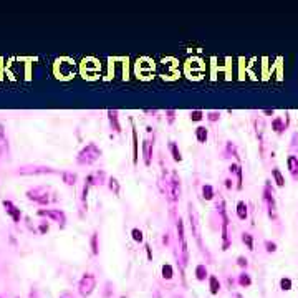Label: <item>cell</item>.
<instances>
[{
	"label": "cell",
	"mask_w": 298,
	"mask_h": 298,
	"mask_svg": "<svg viewBox=\"0 0 298 298\" xmlns=\"http://www.w3.org/2000/svg\"><path fill=\"white\" fill-rule=\"evenodd\" d=\"M101 154H103V151H101L96 144L88 143L80 152H78V156H76V162L80 164V166H91L93 162H96V161L100 159Z\"/></svg>",
	"instance_id": "6da1fadb"
},
{
	"label": "cell",
	"mask_w": 298,
	"mask_h": 298,
	"mask_svg": "<svg viewBox=\"0 0 298 298\" xmlns=\"http://www.w3.org/2000/svg\"><path fill=\"white\" fill-rule=\"evenodd\" d=\"M51 190L45 185H38V187H32V189L27 190V199L30 201L37 202L38 206H46V204H50L51 202V197H50Z\"/></svg>",
	"instance_id": "7a4b0ae2"
},
{
	"label": "cell",
	"mask_w": 298,
	"mask_h": 298,
	"mask_svg": "<svg viewBox=\"0 0 298 298\" xmlns=\"http://www.w3.org/2000/svg\"><path fill=\"white\" fill-rule=\"evenodd\" d=\"M152 152H154V134H152V128H146V138L143 139V161L144 166H151L152 162Z\"/></svg>",
	"instance_id": "3957f363"
},
{
	"label": "cell",
	"mask_w": 298,
	"mask_h": 298,
	"mask_svg": "<svg viewBox=\"0 0 298 298\" xmlns=\"http://www.w3.org/2000/svg\"><path fill=\"white\" fill-rule=\"evenodd\" d=\"M95 285H96V278L93 273H84L81 277L80 283H78V292H80L81 297H89L95 290Z\"/></svg>",
	"instance_id": "277c9868"
},
{
	"label": "cell",
	"mask_w": 298,
	"mask_h": 298,
	"mask_svg": "<svg viewBox=\"0 0 298 298\" xmlns=\"http://www.w3.org/2000/svg\"><path fill=\"white\" fill-rule=\"evenodd\" d=\"M263 202L267 204L270 219H277V204H275V197H273V189L270 182H267L263 187Z\"/></svg>",
	"instance_id": "5b68a950"
},
{
	"label": "cell",
	"mask_w": 298,
	"mask_h": 298,
	"mask_svg": "<svg viewBox=\"0 0 298 298\" xmlns=\"http://www.w3.org/2000/svg\"><path fill=\"white\" fill-rule=\"evenodd\" d=\"M40 217H48L51 219V220H55V222H58V225L63 229L65 224H66V215H65L63 210H60V209H40L37 212Z\"/></svg>",
	"instance_id": "8992f818"
},
{
	"label": "cell",
	"mask_w": 298,
	"mask_h": 298,
	"mask_svg": "<svg viewBox=\"0 0 298 298\" xmlns=\"http://www.w3.org/2000/svg\"><path fill=\"white\" fill-rule=\"evenodd\" d=\"M18 174H23V176H28V174H61L56 169L46 167V166H37V164H30V166H22L18 167Z\"/></svg>",
	"instance_id": "52a82bcc"
},
{
	"label": "cell",
	"mask_w": 298,
	"mask_h": 298,
	"mask_svg": "<svg viewBox=\"0 0 298 298\" xmlns=\"http://www.w3.org/2000/svg\"><path fill=\"white\" fill-rule=\"evenodd\" d=\"M189 219H190V230H192V235L196 237L197 244L201 245V248H202V240H201V222H199V214H197V210L194 209L192 204H189Z\"/></svg>",
	"instance_id": "ba28073f"
},
{
	"label": "cell",
	"mask_w": 298,
	"mask_h": 298,
	"mask_svg": "<svg viewBox=\"0 0 298 298\" xmlns=\"http://www.w3.org/2000/svg\"><path fill=\"white\" fill-rule=\"evenodd\" d=\"M176 227H177V240H179V244H181V252H182V260H187V242H185V230H184V222H182V219L179 217L176 222Z\"/></svg>",
	"instance_id": "9c48e42d"
},
{
	"label": "cell",
	"mask_w": 298,
	"mask_h": 298,
	"mask_svg": "<svg viewBox=\"0 0 298 298\" xmlns=\"http://www.w3.org/2000/svg\"><path fill=\"white\" fill-rule=\"evenodd\" d=\"M2 204H4L5 210H7V214H9L10 217H12L13 222H20V219H22V212H20V209H18V207L15 206V204H13L12 201H7V199H5V201L2 202Z\"/></svg>",
	"instance_id": "30bf717a"
},
{
	"label": "cell",
	"mask_w": 298,
	"mask_h": 298,
	"mask_svg": "<svg viewBox=\"0 0 298 298\" xmlns=\"http://www.w3.org/2000/svg\"><path fill=\"white\" fill-rule=\"evenodd\" d=\"M108 119H109V126L114 133H121V124H119V113H118L116 109H108Z\"/></svg>",
	"instance_id": "8fae6325"
},
{
	"label": "cell",
	"mask_w": 298,
	"mask_h": 298,
	"mask_svg": "<svg viewBox=\"0 0 298 298\" xmlns=\"http://www.w3.org/2000/svg\"><path fill=\"white\" fill-rule=\"evenodd\" d=\"M58 71H60V75H61V76L68 78V76H71L73 73H75V65H73L71 61L63 60V61H60V63H58Z\"/></svg>",
	"instance_id": "7c38bea8"
},
{
	"label": "cell",
	"mask_w": 298,
	"mask_h": 298,
	"mask_svg": "<svg viewBox=\"0 0 298 298\" xmlns=\"http://www.w3.org/2000/svg\"><path fill=\"white\" fill-rule=\"evenodd\" d=\"M9 156V139H7V133H5L4 124L0 123V156Z\"/></svg>",
	"instance_id": "4fadbf2b"
},
{
	"label": "cell",
	"mask_w": 298,
	"mask_h": 298,
	"mask_svg": "<svg viewBox=\"0 0 298 298\" xmlns=\"http://www.w3.org/2000/svg\"><path fill=\"white\" fill-rule=\"evenodd\" d=\"M286 164H288V171H290V174H292V177H293V179H298V157L297 156H288Z\"/></svg>",
	"instance_id": "5bb4252c"
},
{
	"label": "cell",
	"mask_w": 298,
	"mask_h": 298,
	"mask_svg": "<svg viewBox=\"0 0 298 298\" xmlns=\"http://www.w3.org/2000/svg\"><path fill=\"white\" fill-rule=\"evenodd\" d=\"M285 128H286V123L283 121V118L281 116H275L272 119V129L277 133V134H281L283 131H285Z\"/></svg>",
	"instance_id": "9a60e30c"
},
{
	"label": "cell",
	"mask_w": 298,
	"mask_h": 298,
	"mask_svg": "<svg viewBox=\"0 0 298 298\" xmlns=\"http://www.w3.org/2000/svg\"><path fill=\"white\" fill-rule=\"evenodd\" d=\"M229 171H230V174H235V177H237V189H242V166L239 162L230 164Z\"/></svg>",
	"instance_id": "2e32d148"
},
{
	"label": "cell",
	"mask_w": 298,
	"mask_h": 298,
	"mask_svg": "<svg viewBox=\"0 0 298 298\" xmlns=\"http://www.w3.org/2000/svg\"><path fill=\"white\" fill-rule=\"evenodd\" d=\"M61 179H63V182L66 185H75L76 181H78V176L71 171H63L61 172Z\"/></svg>",
	"instance_id": "e0dca14e"
},
{
	"label": "cell",
	"mask_w": 298,
	"mask_h": 298,
	"mask_svg": "<svg viewBox=\"0 0 298 298\" xmlns=\"http://www.w3.org/2000/svg\"><path fill=\"white\" fill-rule=\"evenodd\" d=\"M237 217H239L240 220H245V219L248 217V206L244 201L237 202Z\"/></svg>",
	"instance_id": "ac0fdd59"
},
{
	"label": "cell",
	"mask_w": 298,
	"mask_h": 298,
	"mask_svg": "<svg viewBox=\"0 0 298 298\" xmlns=\"http://www.w3.org/2000/svg\"><path fill=\"white\" fill-rule=\"evenodd\" d=\"M169 151H171V156H172V159L176 161V162H181L182 161V154H181V149H179V146H177L174 141H169Z\"/></svg>",
	"instance_id": "d6986e66"
},
{
	"label": "cell",
	"mask_w": 298,
	"mask_h": 298,
	"mask_svg": "<svg viewBox=\"0 0 298 298\" xmlns=\"http://www.w3.org/2000/svg\"><path fill=\"white\" fill-rule=\"evenodd\" d=\"M207 138H209V129L206 126H199L196 129V139L201 144H204V143H207Z\"/></svg>",
	"instance_id": "ffe728a7"
},
{
	"label": "cell",
	"mask_w": 298,
	"mask_h": 298,
	"mask_svg": "<svg viewBox=\"0 0 298 298\" xmlns=\"http://www.w3.org/2000/svg\"><path fill=\"white\" fill-rule=\"evenodd\" d=\"M139 159V152H138V131L133 126V162L138 164Z\"/></svg>",
	"instance_id": "44dd1931"
},
{
	"label": "cell",
	"mask_w": 298,
	"mask_h": 298,
	"mask_svg": "<svg viewBox=\"0 0 298 298\" xmlns=\"http://www.w3.org/2000/svg\"><path fill=\"white\" fill-rule=\"evenodd\" d=\"M202 197L206 199V201H212V199L215 197V190H214V187H212L210 184L202 185Z\"/></svg>",
	"instance_id": "7402d4cb"
},
{
	"label": "cell",
	"mask_w": 298,
	"mask_h": 298,
	"mask_svg": "<svg viewBox=\"0 0 298 298\" xmlns=\"http://www.w3.org/2000/svg\"><path fill=\"white\" fill-rule=\"evenodd\" d=\"M108 187H109V190H111L114 196H118V194H119V190H121L119 181H118L116 177H109V179H108Z\"/></svg>",
	"instance_id": "603a6c76"
},
{
	"label": "cell",
	"mask_w": 298,
	"mask_h": 298,
	"mask_svg": "<svg viewBox=\"0 0 298 298\" xmlns=\"http://www.w3.org/2000/svg\"><path fill=\"white\" fill-rule=\"evenodd\" d=\"M272 177L275 179V182H277L278 187H283V185H285V179H283V176H281L280 169L273 167V169H272Z\"/></svg>",
	"instance_id": "cb8c5ba5"
},
{
	"label": "cell",
	"mask_w": 298,
	"mask_h": 298,
	"mask_svg": "<svg viewBox=\"0 0 298 298\" xmlns=\"http://www.w3.org/2000/svg\"><path fill=\"white\" fill-rule=\"evenodd\" d=\"M209 285H210V293L212 295H217L219 290H220V283H219V278L217 277H209Z\"/></svg>",
	"instance_id": "d4e9b609"
},
{
	"label": "cell",
	"mask_w": 298,
	"mask_h": 298,
	"mask_svg": "<svg viewBox=\"0 0 298 298\" xmlns=\"http://www.w3.org/2000/svg\"><path fill=\"white\" fill-rule=\"evenodd\" d=\"M196 278L201 280V281L207 278V268H206V265H204V263H201V265L196 267Z\"/></svg>",
	"instance_id": "484cf974"
},
{
	"label": "cell",
	"mask_w": 298,
	"mask_h": 298,
	"mask_svg": "<svg viewBox=\"0 0 298 298\" xmlns=\"http://www.w3.org/2000/svg\"><path fill=\"white\" fill-rule=\"evenodd\" d=\"M98 232H93L91 234V240H89V244H91V252L93 255H98V252H100V245H98Z\"/></svg>",
	"instance_id": "4316f807"
},
{
	"label": "cell",
	"mask_w": 298,
	"mask_h": 298,
	"mask_svg": "<svg viewBox=\"0 0 298 298\" xmlns=\"http://www.w3.org/2000/svg\"><path fill=\"white\" fill-rule=\"evenodd\" d=\"M242 242L247 245L248 250H253V237L248 234V232H244V234H242Z\"/></svg>",
	"instance_id": "83f0119b"
},
{
	"label": "cell",
	"mask_w": 298,
	"mask_h": 298,
	"mask_svg": "<svg viewBox=\"0 0 298 298\" xmlns=\"http://www.w3.org/2000/svg\"><path fill=\"white\" fill-rule=\"evenodd\" d=\"M131 237H133V240H134V242H138V244L144 242L143 230H139V229H133V230H131Z\"/></svg>",
	"instance_id": "f1b7e54d"
},
{
	"label": "cell",
	"mask_w": 298,
	"mask_h": 298,
	"mask_svg": "<svg viewBox=\"0 0 298 298\" xmlns=\"http://www.w3.org/2000/svg\"><path fill=\"white\" fill-rule=\"evenodd\" d=\"M189 116H190V119H192V121H202V119H204V116H206V113H204V111H201V109H194V111H190V113H189Z\"/></svg>",
	"instance_id": "f546056e"
},
{
	"label": "cell",
	"mask_w": 298,
	"mask_h": 298,
	"mask_svg": "<svg viewBox=\"0 0 298 298\" xmlns=\"http://www.w3.org/2000/svg\"><path fill=\"white\" fill-rule=\"evenodd\" d=\"M206 118L209 119L210 123H215V121L220 119V113H219V111H209V113L206 114Z\"/></svg>",
	"instance_id": "4dcf8cb0"
},
{
	"label": "cell",
	"mask_w": 298,
	"mask_h": 298,
	"mask_svg": "<svg viewBox=\"0 0 298 298\" xmlns=\"http://www.w3.org/2000/svg\"><path fill=\"white\" fill-rule=\"evenodd\" d=\"M172 273H174V272H172V267H171L169 263H166V265L162 267V277L169 280V278H172Z\"/></svg>",
	"instance_id": "1f68e13d"
},
{
	"label": "cell",
	"mask_w": 298,
	"mask_h": 298,
	"mask_svg": "<svg viewBox=\"0 0 298 298\" xmlns=\"http://www.w3.org/2000/svg\"><path fill=\"white\" fill-rule=\"evenodd\" d=\"M225 149H227V152H230L232 156H235V157L239 159V152H237V147H235L234 143H230V141H229V143H227V146H225Z\"/></svg>",
	"instance_id": "d6a6232c"
},
{
	"label": "cell",
	"mask_w": 298,
	"mask_h": 298,
	"mask_svg": "<svg viewBox=\"0 0 298 298\" xmlns=\"http://www.w3.org/2000/svg\"><path fill=\"white\" fill-rule=\"evenodd\" d=\"M239 281H240V285H244V286H248L250 283H252V280H250V277H248L247 273H242L240 278H239Z\"/></svg>",
	"instance_id": "836d02e7"
},
{
	"label": "cell",
	"mask_w": 298,
	"mask_h": 298,
	"mask_svg": "<svg viewBox=\"0 0 298 298\" xmlns=\"http://www.w3.org/2000/svg\"><path fill=\"white\" fill-rule=\"evenodd\" d=\"M166 119H167L169 124H172L174 119H176V111H174V109H167V111H166Z\"/></svg>",
	"instance_id": "e575fe53"
},
{
	"label": "cell",
	"mask_w": 298,
	"mask_h": 298,
	"mask_svg": "<svg viewBox=\"0 0 298 298\" xmlns=\"http://www.w3.org/2000/svg\"><path fill=\"white\" fill-rule=\"evenodd\" d=\"M280 286H281V290H290L292 288V280L290 278H281Z\"/></svg>",
	"instance_id": "d590c367"
},
{
	"label": "cell",
	"mask_w": 298,
	"mask_h": 298,
	"mask_svg": "<svg viewBox=\"0 0 298 298\" xmlns=\"http://www.w3.org/2000/svg\"><path fill=\"white\" fill-rule=\"evenodd\" d=\"M265 248H267V252H275V250H277V244L267 240V242H265Z\"/></svg>",
	"instance_id": "8d00e7d4"
},
{
	"label": "cell",
	"mask_w": 298,
	"mask_h": 298,
	"mask_svg": "<svg viewBox=\"0 0 298 298\" xmlns=\"http://www.w3.org/2000/svg\"><path fill=\"white\" fill-rule=\"evenodd\" d=\"M237 263H239L240 267H247V258H245V257H239V258H237Z\"/></svg>",
	"instance_id": "74e56055"
},
{
	"label": "cell",
	"mask_w": 298,
	"mask_h": 298,
	"mask_svg": "<svg viewBox=\"0 0 298 298\" xmlns=\"http://www.w3.org/2000/svg\"><path fill=\"white\" fill-rule=\"evenodd\" d=\"M48 229H50V227H48V224H42V225L38 227L40 234H45V232H48Z\"/></svg>",
	"instance_id": "f35d334b"
},
{
	"label": "cell",
	"mask_w": 298,
	"mask_h": 298,
	"mask_svg": "<svg viewBox=\"0 0 298 298\" xmlns=\"http://www.w3.org/2000/svg\"><path fill=\"white\" fill-rule=\"evenodd\" d=\"M224 182H225V187H227V189H232V187H234V179H225Z\"/></svg>",
	"instance_id": "ab89813d"
},
{
	"label": "cell",
	"mask_w": 298,
	"mask_h": 298,
	"mask_svg": "<svg viewBox=\"0 0 298 298\" xmlns=\"http://www.w3.org/2000/svg\"><path fill=\"white\" fill-rule=\"evenodd\" d=\"M146 252H147V258L151 260V258H152V253H151V247H149V245H146Z\"/></svg>",
	"instance_id": "60d3db41"
},
{
	"label": "cell",
	"mask_w": 298,
	"mask_h": 298,
	"mask_svg": "<svg viewBox=\"0 0 298 298\" xmlns=\"http://www.w3.org/2000/svg\"><path fill=\"white\" fill-rule=\"evenodd\" d=\"M263 113H265V114H268V116H270V114H273V109H265Z\"/></svg>",
	"instance_id": "b9f144b4"
},
{
	"label": "cell",
	"mask_w": 298,
	"mask_h": 298,
	"mask_svg": "<svg viewBox=\"0 0 298 298\" xmlns=\"http://www.w3.org/2000/svg\"><path fill=\"white\" fill-rule=\"evenodd\" d=\"M63 298H68V297H63Z\"/></svg>",
	"instance_id": "7bdbcfd3"
}]
</instances>
